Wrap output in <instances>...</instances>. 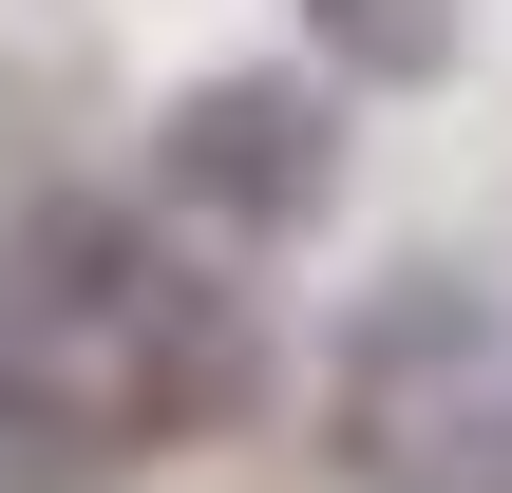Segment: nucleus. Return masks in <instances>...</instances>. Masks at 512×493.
Returning a JSON list of instances; mask_svg holds the SVG:
<instances>
[{
  "label": "nucleus",
  "instance_id": "f257e3e1",
  "mask_svg": "<svg viewBox=\"0 0 512 493\" xmlns=\"http://www.w3.org/2000/svg\"><path fill=\"white\" fill-rule=\"evenodd\" d=\"M152 171H171V209H209V228H304V209L342 190V114H323L304 76H190L171 133H152Z\"/></svg>",
  "mask_w": 512,
  "mask_h": 493
},
{
  "label": "nucleus",
  "instance_id": "f03ea898",
  "mask_svg": "<svg viewBox=\"0 0 512 493\" xmlns=\"http://www.w3.org/2000/svg\"><path fill=\"white\" fill-rule=\"evenodd\" d=\"M304 19H323L342 76H437L456 57V0H304Z\"/></svg>",
  "mask_w": 512,
  "mask_h": 493
}]
</instances>
